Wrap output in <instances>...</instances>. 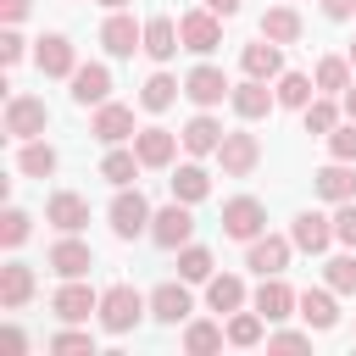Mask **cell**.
Masks as SVG:
<instances>
[{
    "mask_svg": "<svg viewBox=\"0 0 356 356\" xmlns=\"http://www.w3.org/2000/svg\"><path fill=\"white\" fill-rule=\"evenodd\" d=\"M145 295L134 289V284H111V289H100V328L106 334H128L139 317H145Z\"/></svg>",
    "mask_w": 356,
    "mask_h": 356,
    "instance_id": "1",
    "label": "cell"
},
{
    "mask_svg": "<svg viewBox=\"0 0 356 356\" xmlns=\"http://www.w3.org/2000/svg\"><path fill=\"white\" fill-rule=\"evenodd\" d=\"M44 122H50V106L39 95H11L6 100V134L11 139H39Z\"/></svg>",
    "mask_w": 356,
    "mask_h": 356,
    "instance_id": "2",
    "label": "cell"
},
{
    "mask_svg": "<svg viewBox=\"0 0 356 356\" xmlns=\"http://www.w3.org/2000/svg\"><path fill=\"white\" fill-rule=\"evenodd\" d=\"M261 228H267V206H261L256 195H234V200L222 206V234H228V239H245V245H250Z\"/></svg>",
    "mask_w": 356,
    "mask_h": 356,
    "instance_id": "3",
    "label": "cell"
},
{
    "mask_svg": "<svg viewBox=\"0 0 356 356\" xmlns=\"http://www.w3.org/2000/svg\"><path fill=\"white\" fill-rule=\"evenodd\" d=\"M189 234H195L189 200H172V206H161V211L150 217V239H156L161 250H184V245H189Z\"/></svg>",
    "mask_w": 356,
    "mask_h": 356,
    "instance_id": "4",
    "label": "cell"
},
{
    "mask_svg": "<svg viewBox=\"0 0 356 356\" xmlns=\"http://www.w3.org/2000/svg\"><path fill=\"white\" fill-rule=\"evenodd\" d=\"M150 200L139 195V189H117V200H111V234L117 239H134V234H145L150 228Z\"/></svg>",
    "mask_w": 356,
    "mask_h": 356,
    "instance_id": "5",
    "label": "cell"
},
{
    "mask_svg": "<svg viewBox=\"0 0 356 356\" xmlns=\"http://www.w3.org/2000/svg\"><path fill=\"white\" fill-rule=\"evenodd\" d=\"M178 33H184V50H195V56H211V50L222 44V17L200 6V11L178 17Z\"/></svg>",
    "mask_w": 356,
    "mask_h": 356,
    "instance_id": "6",
    "label": "cell"
},
{
    "mask_svg": "<svg viewBox=\"0 0 356 356\" xmlns=\"http://www.w3.org/2000/svg\"><path fill=\"white\" fill-rule=\"evenodd\" d=\"M289 250H295V239H284V234H256L250 250H245V267L261 273V278H273V273L289 267Z\"/></svg>",
    "mask_w": 356,
    "mask_h": 356,
    "instance_id": "7",
    "label": "cell"
},
{
    "mask_svg": "<svg viewBox=\"0 0 356 356\" xmlns=\"http://www.w3.org/2000/svg\"><path fill=\"white\" fill-rule=\"evenodd\" d=\"M217 161H222V172H228V178H250V172H256V161H261L256 134H222Z\"/></svg>",
    "mask_w": 356,
    "mask_h": 356,
    "instance_id": "8",
    "label": "cell"
},
{
    "mask_svg": "<svg viewBox=\"0 0 356 356\" xmlns=\"http://www.w3.org/2000/svg\"><path fill=\"white\" fill-rule=\"evenodd\" d=\"M50 312H56L61 323H89V312H100V295H95L89 284H78V278H67V284L56 289V300H50Z\"/></svg>",
    "mask_w": 356,
    "mask_h": 356,
    "instance_id": "9",
    "label": "cell"
},
{
    "mask_svg": "<svg viewBox=\"0 0 356 356\" xmlns=\"http://www.w3.org/2000/svg\"><path fill=\"white\" fill-rule=\"evenodd\" d=\"M100 44H106L111 56H134V50H145V28H139L128 11H111V17L100 22Z\"/></svg>",
    "mask_w": 356,
    "mask_h": 356,
    "instance_id": "10",
    "label": "cell"
},
{
    "mask_svg": "<svg viewBox=\"0 0 356 356\" xmlns=\"http://www.w3.org/2000/svg\"><path fill=\"white\" fill-rule=\"evenodd\" d=\"M33 61H39L44 78H72L78 72V56H72V39L67 33H44L39 50H33Z\"/></svg>",
    "mask_w": 356,
    "mask_h": 356,
    "instance_id": "11",
    "label": "cell"
},
{
    "mask_svg": "<svg viewBox=\"0 0 356 356\" xmlns=\"http://www.w3.org/2000/svg\"><path fill=\"white\" fill-rule=\"evenodd\" d=\"M184 95H189V100H195L200 111H211V106H222V100L234 95V83H228V78H222L217 67H195V72L184 78Z\"/></svg>",
    "mask_w": 356,
    "mask_h": 356,
    "instance_id": "12",
    "label": "cell"
},
{
    "mask_svg": "<svg viewBox=\"0 0 356 356\" xmlns=\"http://www.w3.org/2000/svg\"><path fill=\"white\" fill-rule=\"evenodd\" d=\"M89 134L100 139V145H122V139H134L139 128H134V106H95V122H89Z\"/></svg>",
    "mask_w": 356,
    "mask_h": 356,
    "instance_id": "13",
    "label": "cell"
},
{
    "mask_svg": "<svg viewBox=\"0 0 356 356\" xmlns=\"http://www.w3.org/2000/svg\"><path fill=\"white\" fill-rule=\"evenodd\" d=\"M289 239H295V250L317 256V250L334 245V217H323V211H300V217L289 222Z\"/></svg>",
    "mask_w": 356,
    "mask_h": 356,
    "instance_id": "14",
    "label": "cell"
},
{
    "mask_svg": "<svg viewBox=\"0 0 356 356\" xmlns=\"http://www.w3.org/2000/svg\"><path fill=\"white\" fill-rule=\"evenodd\" d=\"M50 273H61V278H83L89 267H95V250L83 245V239H72V234H61L56 245H50Z\"/></svg>",
    "mask_w": 356,
    "mask_h": 356,
    "instance_id": "15",
    "label": "cell"
},
{
    "mask_svg": "<svg viewBox=\"0 0 356 356\" xmlns=\"http://www.w3.org/2000/svg\"><path fill=\"white\" fill-rule=\"evenodd\" d=\"M228 106H234V111H239L245 122H256V117H267V111L278 106V95L267 89V78H245V83H234Z\"/></svg>",
    "mask_w": 356,
    "mask_h": 356,
    "instance_id": "16",
    "label": "cell"
},
{
    "mask_svg": "<svg viewBox=\"0 0 356 356\" xmlns=\"http://www.w3.org/2000/svg\"><path fill=\"white\" fill-rule=\"evenodd\" d=\"M178 145H184V139H178L172 128H139V134H134V150H139L145 167H172Z\"/></svg>",
    "mask_w": 356,
    "mask_h": 356,
    "instance_id": "17",
    "label": "cell"
},
{
    "mask_svg": "<svg viewBox=\"0 0 356 356\" xmlns=\"http://www.w3.org/2000/svg\"><path fill=\"white\" fill-rule=\"evenodd\" d=\"M44 222H56L61 234H78V228L89 222V200H83V195H72V189H61V195H50Z\"/></svg>",
    "mask_w": 356,
    "mask_h": 356,
    "instance_id": "18",
    "label": "cell"
},
{
    "mask_svg": "<svg viewBox=\"0 0 356 356\" xmlns=\"http://www.w3.org/2000/svg\"><path fill=\"white\" fill-rule=\"evenodd\" d=\"M189 312H195V300H189L184 284H156V289H150V317H156V323H184Z\"/></svg>",
    "mask_w": 356,
    "mask_h": 356,
    "instance_id": "19",
    "label": "cell"
},
{
    "mask_svg": "<svg viewBox=\"0 0 356 356\" xmlns=\"http://www.w3.org/2000/svg\"><path fill=\"white\" fill-rule=\"evenodd\" d=\"M295 300H300V295H295L278 273H273V278H261V289H256V312H261L267 323H284V317L295 312Z\"/></svg>",
    "mask_w": 356,
    "mask_h": 356,
    "instance_id": "20",
    "label": "cell"
},
{
    "mask_svg": "<svg viewBox=\"0 0 356 356\" xmlns=\"http://www.w3.org/2000/svg\"><path fill=\"white\" fill-rule=\"evenodd\" d=\"M178 44H184V33H178L172 17H150V22H145V56H150V61H172Z\"/></svg>",
    "mask_w": 356,
    "mask_h": 356,
    "instance_id": "21",
    "label": "cell"
},
{
    "mask_svg": "<svg viewBox=\"0 0 356 356\" xmlns=\"http://www.w3.org/2000/svg\"><path fill=\"white\" fill-rule=\"evenodd\" d=\"M106 95H111V72L100 61H89V67L72 72V100L78 106H106Z\"/></svg>",
    "mask_w": 356,
    "mask_h": 356,
    "instance_id": "22",
    "label": "cell"
},
{
    "mask_svg": "<svg viewBox=\"0 0 356 356\" xmlns=\"http://www.w3.org/2000/svg\"><path fill=\"white\" fill-rule=\"evenodd\" d=\"M178 139H184V150H189V156H217V145H222V122L200 111V117H189V122H184V134H178Z\"/></svg>",
    "mask_w": 356,
    "mask_h": 356,
    "instance_id": "23",
    "label": "cell"
},
{
    "mask_svg": "<svg viewBox=\"0 0 356 356\" xmlns=\"http://www.w3.org/2000/svg\"><path fill=\"white\" fill-rule=\"evenodd\" d=\"M28 300H33V267H28V261L0 267V306L17 312V306H28Z\"/></svg>",
    "mask_w": 356,
    "mask_h": 356,
    "instance_id": "24",
    "label": "cell"
},
{
    "mask_svg": "<svg viewBox=\"0 0 356 356\" xmlns=\"http://www.w3.org/2000/svg\"><path fill=\"white\" fill-rule=\"evenodd\" d=\"M312 184H317V195L323 200H356V172H350V161H334V167H323V172H312Z\"/></svg>",
    "mask_w": 356,
    "mask_h": 356,
    "instance_id": "25",
    "label": "cell"
},
{
    "mask_svg": "<svg viewBox=\"0 0 356 356\" xmlns=\"http://www.w3.org/2000/svg\"><path fill=\"white\" fill-rule=\"evenodd\" d=\"M239 67H245V78H278L284 72V50L267 39V44H245L239 50Z\"/></svg>",
    "mask_w": 356,
    "mask_h": 356,
    "instance_id": "26",
    "label": "cell"
},
{
    "mask_svg": "<svg viewBox=\"0 0 356 356\" xmlns=\"http://www.w3.org/2000/svg\"><path fill=\"white\" fill-rule=\"evenodd\" d=\"M295 312L306 317V328H334V323H339V306H334V295H328V289H300Z\"/></svg>",
    "mask_w": 356,
    "mask_h": 356,
    "instance_id": "27",
    "label": "cell"
},
{
    "mask_svg": "<svg viewBox=\"0 0 356 356\" xmlns=\"http://www.w3.org/2000/svg\"><path fill=\"white\" fill-rule=\"evenodd\" d=\"M261 39H273V44H295V39H300V11H295V6H273V11H261Z\"/></svg>",
    "mask_w": 356,
    "mask_h": 356,
    "instance_id": "28",
    "label": "cell"
},
{
    "mask_svg": "<svg viewBox=\"0 0 356 356\" xmlns=\"http://www.w3.org/2000/svg\"><path fill=\"white\" fill-rule=\"evenodd\" d=\"M278 106H295V111H306L312 100H317V78H306V72H278Z\"/></svg>",
    "mask_w": 356,
    "mask_h": 356,
    "instance_id": "29",
    "label": "cell"
},
{
    "mask_svg": "<svg viewBox=\"0 0 356 356\" xmlns=\"http://www.w3.org/2000/svg\"><path fill=\"white\" fill-rule=\"evenodd\" d=\"M17 172H22V178H50V172H56V150H50L44 139H22V150H17Z\"/></svg>",
    "mask_w": 356,
    "mask_h": 356,
    "instance_id": "30",
    "label": "cell"
},
{
    "mask_svg": "<svg viewBox=\"0 0 356 356\" xmlns=\"http://www.w3.org/2000/svg\"><path fill=\"white\" fill-rule=\"evenodd\" d=\"M206 195H211V172L195 167V161H184V167L172 172V200H189V206H195V200H206Z\"/></svg>",
    "mask_w": 356,
    "mask_h": 356,
    "instance_id": "31",
    "label": "cell"
},
{
    "mask_svg": "<svg viewBox=\"0 0 356 356\" xmlns=\"http://www.w3.org/2000/svg\"><path fill=\"white\" fill-rule=\"evenodd\" d=\"M206 306H211V312H239V306H245V284H239L234 273L206 278Z\"/></svg>",
    "mask_w": 356,
    "mask_h": 356,
    "instance_id": "32",
    "label": "cell"
},
{
    "mask_svg": "<svg viewBox=\"0 0 356 356\" xmlns=\"http://www.w3.org/2000/svg\"><path fill=\"white\" fill-rule=\"evenodd\" d=\"M350 89V56H323L317 61V95H345Z\"/></svg>",
    "mask_w": 356,
    "mask_h": 356,
    "instance_id": "33",
    "label": "cell"
},
{
    "mask_svg": "<svg viewBox=\"0 0 356 356\" xmlns=\"http://www.w3.org/2000/svg\"><path fill=\"white\" fill-rule=\"evenodd\" d=\"M139 167H145V161H139V150H111V156L100 161V178H106V184H117V189H128V184L139 178Z\"/></svg>",
    "mask_w": 356,
    "mask_h": 356,
    "instance_id": "34",
    "label": "cell"
},
{
    "mask_svg": "<svg viewBox=\"0 0 356 356\" xmlns=\"http://www.w3.org/2000/svg\"><path fill=\"white\" fill-rule=\"evenodd\" d=\"M178 89H184V83H172L167 72H150L145 89H139V106H145V111H167V106L178 100Z\"/></svg>",
    "mask_w": 356,
    "mask_h": 356,
    "instance_id": "35",
    "label": "cell"
},
{
    "mask_svg": "<svg viewBox=\"0 0 356 356\" xmlns=\"http://www.w3.org/2000/svg\"><path fill=\"white\" fill-rule=\"evenodd\" d=\"M178 278L184 284H206L211 278V250L206 245H184L178 250Z\"/></svg>",
    "mask_w": 356,
    "mask_h": 356,
    "instance_id": "36",
    "label": "cell"
},
{
    "mask_svg": "<svg viewBox=\"0 0 356 356\" xmlns=\"http://www.w3.org/2000/svg\"><path fill=\"white\" fill-rule=\"evenodd\" d=\"M222 339H228V328H217V323H189L184 328V350L189 356H211Z\"/></svg>",
    "mask_w": 356,
    "mask_h": 356,
    "instance_id": "37",
    "label": "cell"
},
{
    "mask_svg": "<svg viewBox=\"0 0 356 356\" xmlns=\"http://www.w3.org/2000/svg\"><path fill=\"white\" fill-rule=\"evenodd\" d=\"M261 323H267L261 312H234V317H228V345H239V350L256 345V339H261Z\"/></svg>",
    "mask_w": 356,
    "mask_h": 356,
    "instance_id": "38",
    "label": "cell"
},
{
    "mask_svg": "<svg viewBox=\"0 0 356 356\" xmlns=\"http://www.w3.org/2000/svg\"><path fill=\"white\" fill-rule=\"evenodd\" d=\"M300 117H306V134H334V128H339V106H334L328 95H323V100H312Z\"/></svg>",
    "mask_w": 356,
    "mask_h": 356,
    "instance_id": "39",
    "label": "cell"
},
{
    "mask_svg": "<svg viewBox=\"0 0 356 356\" xmlns=\"http://www.w3.org/2000/svg\"><path fill=\"white\" fill-rule=\"evenodd\" d=\"M28 228H33V217H28L22 206H11V211L0 217V245H11V250H17V245L28 239Z\"/></svg>",
    "mask_w": 356,
    "mask_h": 356,
    "instance_id": "40",
    "label": "cell"
},
{
    "mask_svg": "<svg viewBox=\"0 0 356 356\" xmlns=\"http://www.w3.org/2000/svg\"><path fill=\"white\" fill-rule=\"evenodd\" d=\"M50 350H56V356H95V339L78 334V328H61V334L50 339Z\"/></svg>",
    "mask_w": 356,
    "mask_h": 356,
    "instance_id": "41",
    "label": "cell"
},
{
    "mask_svg": "<svg viewBox=\"0 0 356 356\" xmlns=\"http://www.w3.org/2000/svg\"><path fill=\"white\" fill-rule=\"evenodd\" d=\"M328 289L356 295V256H334V261H328Z\"/></svg>",
    "mask_w": 356,
    "mask_h": 356,
    "instance_id": "42",
    "label": "cell"
},
{
    "mask_svg": "<svg viewBox=\"0 0 356 356\" xmlns=\"http://www.w3.org/2000/svg\"><path fill=\"white\" fill-rule=\"evenodd\" d=\"M328 150H334V161H356V122H339L328 134Z\"/></svg>",
    "mask_w": 356,
    "mask_h": 356,
    "instance_id": "43",
    "label": "cell"
},
{
    "mask_svg": "<svg viewBox=\"0 0 356 356\" xmlns=\"http://www.w3.org/2000/svg\"><path fill=\"white\" fill-rule=\"evenodd\" d=\"M334 239H339V245H356V200H339V211H334Z\"/></svg>",
    "mask_w": 356,
    "mask_h": 356,
    "instance_id": "44",
    "label": "cell"
},
{
    "mask_svg": "<svg viewBox=\"0 0 356 356\" xmlns=\"http://www.w3.org/2000/svg\"><path fill=\"white\" fill-rule=\"evenodd\" d=\"M0 61H6V67H17V61H22V33H17V22L0 33Z\"/></svg>",
    "mask_w": 356,
    "mask_h": 356,
    "instance_id": "45",
    "label": "cell"
},
{
    "mask_svg": "<svg viewBox=\"0 0 356 356\" xmlns=\"http://www.w3.org/2000/svg\"><path fill=\"white\" fill-rule=\"evenodd\" d=\"M267 345H273V350H306V345H312V334H295V328H278V334H273Z\"/></svg>",
    "mask_w": 356,
    "mask_h": 356,
    "instance_id": "46",
    "label": "cell"
},
{
    "mask_svg": "<svg viewBox=\"0 0 356 356\" xmlns=\"http://www.w3.org/2000/svg\"><path fill=\"white\" fill-rule=\"evenodd\" d=\"M323 11H328L334 22H345V17H356V0H323Z\"/></svg>",
    "mask_w": 356,
    "mask_h": 356,
    "instance_id": "47",
    "label": "cell"
},
{
    "mask_svg": "<svg viewBox=\"0 0 356 356\" xmlns=\"http://www.w3.org/2000/svg\"><path fill=\"white\" fill-rule=\"evenodd\" d=\"M0 17H6V22H22V17H28V0H0Z\"/></svg>",
    "mask_w": 356,
    "mask_h": 356,
    "instance_id": "48",
    "label": "cell"
},
{
    "mask_svg": "<svg viewBox=\"0 0 356 356\" xmlns=\"http://www.w3.org/2000/svg\"><path fill=\"white\" fill-rule=\"evenodd\" d=\"M6 350L22 356V350H28V334H22V328H6Z\"/></svg>",
    "mask_w": 356,
    "mask_h": 356,
    "instance_id": "49",
    "label": "cell"
},
{
    "mask_svg": "<svg viewBox=\"0 0 356 356\" xmlns=\"http://www.w3.org/2000/svg\"><path fill=\"white\" fill-rule=\"evenodd\" d=\"M245 0H206V11H217V17H234Z\"/></svg>",
    "mask_w": 356,
    "mask_h": 356,
    "instance_id": "50",
    "label": "cell"
},
{
    "mask_svg": "<svg viewBox=\"0 0 356 356\" xmlns=\"http://www.w3.org/2000/svg\"><path fill=\"white\" fill-rule=\"evenodd\" d=\"M345 111H350V122H356V83L345 89Z\"/></svg>",
    "mask_w": 356,
    "mask_h": 356,
    "instance_id": "51",
    "label": "cell"
},
{
    "mask_svg": "<svg viewBox=\"0 0 356 356\" xmlns=\"http://www.w3.org/2000/svg\"><path fill=\"white\" fill-rule=\"evenodd\" d=\"M100 6H106V11H122V6H128V0H100Z\"/></svg>",
    "mask_w": 356,
    "mask_h": 356,
    "instance_id": "52",
    "label": "cell"
},
{
    "mask_svg": "<svg viewBox=\"0 0 356 356\" xmlns=\"http://www.w3.org/2000/svg\"><path fill=\"white\" fill-rule=\"evenodd\" d=\"M350 67H356V44H350Z\"/></svg>",
    "mask_w": 356,
    "mask_h": 356,
    "instance_id": "53",
    "label": "cell"
}]
</instances>
